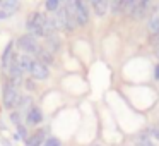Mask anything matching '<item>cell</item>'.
I'll return each instance as SVG.
<instances>
[{
  "instance_id": "obj_24",
  "label": "cell",
  "mask_w": 159,
  "mask_h": 146,
  "mask_svg": "<svg viewBox=\"0 0 159 146\" xmlns=\"http://www.w3.org/2000/svg\"><path fill=\"white\" fill-rule=\"evenodd\" d=\"M154 74H156V79L159 81V64L156 66V71H154Z\"/></svg>"
},
{
  "instance_id": "obj_21",
  "label": "cell",
  "mask_w": 159,
  "mask_h": 146,
  "mask_svg": "<svg viewBox=\"0 0 159 146\" xmlns=\"http://www.w3.org/2000/svg\"><path fill=\"white\" fill-rule=\"evenodd\" d=\"M11 119H12V122H14L17 127H19V125H22L21 124V114H19V112H14V114L11 115Z\"/></svg>"
},
{
  "instance_id": "obj_19",
  "label": "cell",
  "mask_w": 159,
  "mask_h": 146,
  "mask_svg": "<svg viewBox=\"0 0 159 146\" xmlns=\"http://www.w3.org/2000/svg\"><path fill=\"white\" fill-rule=\"evenodd\" d=\"M43 146H62V143H60L58 138H55V136H50V138H46L45 144Z\"/></svg>"
},
{
  "instance_id": "obj_12",
  "label": "cell",
  "mask_w": 159,
  "mask_h": 146,
  "mask_svg": "<svg viewBox=\"0 0 159 146\" xmlns=\"http://www.w3.org/2000/svg\"><path fill=\"white\" fill-rule=\"evenodd\" d=\"M36 60L43 62L45 66H48V64H53V55H52V52H48V50L45 48V46H39L38 52H36Z\"/></svg>"
},
{
  "instance_id": "obj_4",
  "label": "cell",
  "mask_w": 159,
  "mask_h": 146,
  "mask_svg": "<svg viewBox=\"0 0 159 146\" xmlns=\"http://www.w3.org/2000/svg\"><path fill=\"white\" fill-rule=\"evenodd\" d=\"M72 9L77 26H84L89 22V11H87V5L84 0H72Z\"/></svg>"
},
{
  "instance_id": "obj_15",
  "label": "cell",
  "mask_w": 159,
  "mask_h": 146,
  "mask_svg": "<svg viewBox=\"0 0 159 146\" xmlns=\"http://www.w3.org/2000/svg\"><path fill=\"white\" fill-rule=\"evenodd\" d=\"M46 50L48 52H58L60 50V40L57 35H52V36H46Z\"/></svg>"
},
{
  "instance_id": "obj_17",
  "label": "cell",
  "mask_w": 159,
  "mask_h": 146,
  "mask_svg": "<svg viewBox=\"0 0 159 146\" xmlns=\"http://www.w3.org/2000/svg\"><path fill=\"white\" fill-rule=\"evenodd\" d=\"M12 43H7V46H5V50H4V55H2V67H4L5 71L9 69V64H11V59H12Z\"/></svg>"
},
{
  "instance_id": "obj_25",
  "label": "cell",
  "mask_w": 159,
  "mask_h": 146,
  "mask_svg": "<svg viewBox=\"0 0 159 146\" xmlns=\"http://www.w3.org/2000/svg\"><path fill=\"white\" fill-rule=\"evenodd\" d=\"M60 2H69V0H60Z\"/></svg>"
},
{
  "instance_id": "obj_18",
  "label": "cell",
  "mask_w": 159,
  "mask_h": 146,
  "mask_svg": "<svg viewBox=\"0 0 159 146\" xmlns=\"http://www.w3.org/2000/svg\"><path fill=\"white\" fill-rule=\"evenodd\" d=\"M60 9V0H46V11L57 12Z\"/></svg>"
},
{
  "instance_id": "obj_9",
  "label": "cell",
  "mask_w": 159,
  "mask_h": 146,
  "mask_svg": "<svg viewBox=\"0 0 159 146\" xmlns=\"http://www.w3.org/2000/svg\"><path fill=\"white\" fill-rule=\"evenodd\" d=\"M135 0H113L111 4V11L115 14H120V12H130L134 7Z\"/></svg>"
},
{
  "instance_id": "obj_16",
  "label": "cell",
  "mask_w": 159,
  "mask_h": 146,
  "mask_svg": "<svg viewBox=\"0 0 159 146\" xmlns=\"http://www.w3.org/2000/svg\"><path fill=\"white\" fill-rule=\"evenodd\" d=\"M147 28H149V31H151L152 35L159 36V12H156V14H152V16H151Z\"/></svg>"
},
{
  "instance_id": "obj_27",
  "label": "cell",
  "mask_w": 159,
  "mask_h": 146,
  "mask_svg": "<svg viewBox=\"0 0 159 146\" xmlns=\"http://www.w3.org/2000/svg\"><path fill=\"white\" fill-rule=\"evenodd\" d=\"M0 4H2V0H0Z\"/></svg>"
},
{
  "instance_id": "obj_1",
  "label": "cell",
  "mask_w": 159,
  "mask_h": 146,
  "mask_svg": "<svg viewBox=\"0 0 159 146\" xmlns=\"http://www.w3.org/2000/svg\"><path fill=\"white\" fill-rule=\"evenodd\" d=\"M55 21L58 24V29H67V31H72L77 26L75 22V16H74V9H72V2L67 4L65 7L58 9L55 12Z\"/></svg>"
},
{
  "instance_id": "obj_13",
  "label": "cell",
  "mask_w": 159,
  "mask_h": 146,
  "mask_svg": "<svg viewBox=\"0 0 159 146\" xmlns=\"http://www.w3.org/2000/svg\"><path fill=\"white\" fill-rule=\"evenodd\" d=\"M17 60H19V67H21L22 72H29V71H31L33 62H34L33 55H28V53H22V55H19Z\"/></svg>"
},
{
  "instance_id": "obj_7",
  "label": "cell",
  "mask_w": 159,
  "mask_h": 146,
  "mask_svg": "<svg viewBox=\"0 0 159 146\" xmlns=\"http://www.w3.org/2000/svg\"><path fill=\"white\" fill-rule=\"evenodd\" d=\"M29 74H31L33 79H36V81H45L46 77L50 76V71H48V66H45V64L39 62V60H34L33 66H31Z\"/></svg>"
},
{
  "instance_id": "obj_26",
  "label": "cell",
  "mask_w": 159,
  "mask_h": 146,
  "mask_svg": "<svg viewBox=\"0 0 159 146\" xmlns=\"http://www.w3.org/2000/svg\"><path fill=\"white\" fill-rule=\"evenodd\" d=\"M157 57H159V48H157Z\"/></svg>"
},
{
  "instance_id": "obj_14",
  "label": "cell",
  "mask_w": 159,
  "mask_h": 146,
  "mask_svg": "<svg viewBox=\"0 0 159 146\" xmlns=\"http://www.w3.org/2000/svg\"><path fill=\"white\" fill-rule=\"evenodd\" d=\"M89 2L98 16H104L108 12V0H89Z\"/></svg>"
},
{
  "instance_id": "obj_23",
  "label": "cell",
  "mask_w": 159,
  "mask_h": 146,
  "mask_svg": "<svg viewBox=\"0 0 159 146\" xmlns=\"http://www.w3.org/2000/svg\"><path fill=\"white\" fill-rule=\"evenodd\" d=\"M19 134H21L22 136V138H26V129H24V125H19Z\"/></svg>"
},
{
  "instance_id": "obj_8",
  "label": "cell",
  "mask_w": 159,
  "mask_h": 146,
  "mask_svg": "<svg viewBox=\"0 0 159 146\" xmlns=\"http://www.w3.org/2000/svg\"><path fill=\"white\" fill-rule=\"evenodd\" d=\"M19 9V0H2L0 5V19H7Z\"/></svg>"
},
{
  "instance_id": "obj_22",
  "label": "cell",
  "mask_w": 159,
  "mask_h": 146,
  "mask_svg": "<svg viewBox=\"0 0 159 146\" xmlns=\"http://www.w3.org/2000/svg\"><path fill=\"white\" fill-rule=\"evenodd\" d=\"M152 136H154V138H156V139H157V141H159V124L156 125L154 129H152Z\"/></svg>"
},
{
  "instance_id": "obj_11",
  "label": "cell",
  "mask_w": 159,
  "mask_h": 146,
  "mask_svg": "<svg viewBox=\"0 0 159 146\" xmlns=\"http://www.w3.org/2000/svg\"><path fill=\"white\" fill-rule=\"evenodd\" d=\"M26 120H28V124H33V125L39 124V122L43 120L41 110H39L38 107H31L28 112H26Z\"/></svg>"
},
{
  "instance_id": "obj_2",
  "label": "cell",
  "mask_w": 159,
  "mask_h": 146,
  "mask_svg": "<svg viewBox=\"0 0 159 146\" xmlns=\"http://www.w3.org/2000/svg\"><path fill=\"white\" fill-rule=\"evenodd\" d=\"M26 28L34 38H45V14L33 12L26 21Z\"/></svg>"
},
{
  "instance_id": "obj_3",
  "label": "cell",
  "mask_w": 159,
  "mask_h": 146,
  "mask_svg": "<svg viewBox=\"0 0 159 146\" xmlns=\"http://www.w3.org/2000/svg\"><path fill=\"white\" fill-rule=\"evenodd\" d=\"M22 100V95L19 93L17 86H14L12 83H5L4 86V105L5 108L12 110V108H17L19 103Z\"/></svg>"
},
{
  "instance_id": "obj_6",
  "label": "cell",
  "mask_w": 159,
  "mask_h": 146,
  "mask_svg": "<svg viewBox=\"0 0 159 146\" xmlns=\"http://www.w3.org/2000/svg\"><path fill=\"white\" fill-rule=\"evenodd\" d=\"M151 5H152V0H135L134 7H132V11H130V16L135 19H142L149 12Z\"/></svg>"
},
{
  "instance_id": "obj_10",
  "label": "cell",
  "mask_w": 159,
  "mask_h": 146,
  "mask_svg": "<svg viewBox=\"0 0 159 146\" xmlns=\"http://www.w3.org/2000/svg\"><path fill=\"white\" fill-rule=\"evenodd\" d=\"M46 141V131L41 129V131H36L31 138L26 139V146H43Z\"/></svg>"
},
{
  "instance_id": "obj_20",
  "label": "cell",
  "mask_w": 159,
  "mask_h": 146,
  "mask_svg": "<svg viewBox=\"0 0 159 146\" xmlns=\"http://www.w3.org/2000/svg\"><path fill=\"white\" fill-rule=\"evenodd\" d=\"M137 146H156V144H154V143H152L149 138H145V136H142V138L137 141Z\"/></svg>"
},
{
  "instance_id": "obj_5",
  "label": "cell",
  "mask_w": 159,
  "mask_h": 146,
  "mask_svg": "<svg viewBox=\"0 0 159 146\" xmlns=\"http://www.w3.org/2000/svg\"><path fill=\"white\" fill-rule=\"evenodd\" d=\"M17 45H19V48H21L24 53H28V55H36V52H38V48H39L36 38L31 36V35L21 36V38L17 40Z\"/></svg>"
}]
</instances>
